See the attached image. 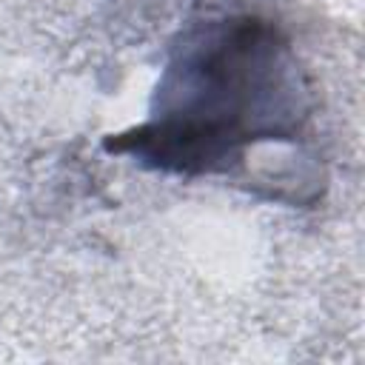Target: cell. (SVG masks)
<instances>
[{
  "instance_id": "1",
  "label": "cell",
  "mask_w": 365,
  "mask_h": 365,
  "mask_svg": "<svg viewBox=\"0 0 365 365\" xmlns=\"http://www.w3.org/2000/svg\"><path fill=\"white\" fill-rule=\"evenodd\" d=\"M308 91L279 31L254 17L208 20L168 60L148 120L111 143L174 174L228 171L259 143L297 140Z\"/></svg>"
}]
</instances>
